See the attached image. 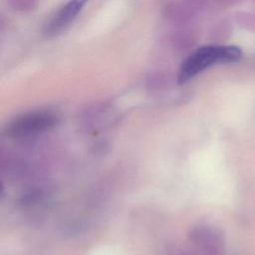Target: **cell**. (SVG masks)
<instances>
[{
  "instance_id": "1",
  "label": "cell",
  "mask_w": 255,
  "mask_h": 255,
  "mask_svg": "<svg viewBox=\"0 0 255 255\" xmlns=\"http://www.w3.org/2000/svg\"><path fill=\"white\" fill-rule=\"evenodd\" d=\"M241 58L238 47L229 45H206L192 52L180 65L177 75L179 84H185L203 71L219 64L237 62Z\"/></svg>"
},
{
  "instance_id": "2",
  "label": "cell",
  "mask_w": 255,
  "mask_h": 255,
  "mask_svg": "<svg viewBox=\"0 0 255 255\" xmlns=\"http://www.w3.org/2000/svg\"><path fill=\"white\" fill-rule=\"evenodd\" d=\"M57 122V117L50 112H31L11 122L8 127V132L16 137L31 135L52 128L56 126Z\"/></svg>"
},
{
  "instance_id": "3",
  "label": "cell",
  "mask_w": 255,
  "mask_h": 255,
  "mask_svg": "<svg viewBox=\"0 0 255 255\" xmlns=\"http://www.w3.org/2000/svg\"><path fill=\"white\" fill-rule=\"evenodd\" d=\"M89 0H68L45 25V33L49 36L57 35L65 30L78 17Z\"/></svg>"
},
{
  "instance_id": "4",
  "label": "cell",
  "mask_w": 255,
  "mask_h": 255,
  "mask_svg": "<svg viewBox=\"0 0 255 255\" xmlns=\"http://www.w3.org/2000/svg\"><path fill=\"white\" fill-rule=\"evenodd\" d=\"M192 240L205 255H219L222 242L219 235L206 228L196 230L192 235Z\"/></svg>"
}]
</instances>
